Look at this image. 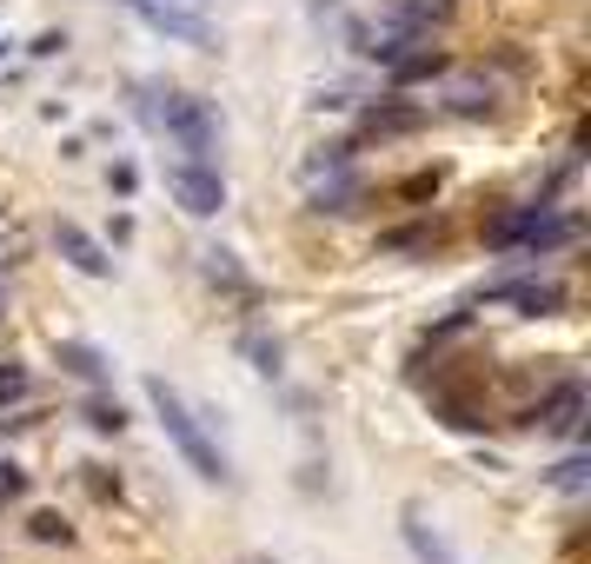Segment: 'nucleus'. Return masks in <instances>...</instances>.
<instances>
[{
    "mask_svg": "<svg viewBox=\"0 0 591 564\" xmlns=\"http://www.w3.org/2000/svg\"><path fill=\"white\" fill-rule=\"evenodd\" d=\"M146 406L160 412V432H166V445H173V452H180V459H186V465L206 479V485H233V465H226V452L213 445V432L200 425V412H193V406H186V399H180V392L160 379V372L146 379Z\"/></svg>",
    "mask_w": 591,
    "mask_h": 564,
    "instance_id": "nucleus-1",
    "label": "nucleus"
},
{
    "mask_svg": "<svg viewBox=\"0 0 591 564\" xmlns=\"http://www.w3.org/2000/svg\"><path fill=\"white\" fill-rule=\"evenodd\" d=\"M146 126H160L186 160H206V153L220 146V113H213V100L180 93V86H166L160 100H146Z\"/></svg>",
    "mask_w": 591,
    "mask_h": 564,
    "instance_id": "nucleus-2",
    "label": "nucleus"
},
{
    "mask_svg": "<svg viewBox=\"0 0 591 564\" xmlns=\"http://www.w3.org/2000/svg\"><path fill=\"white\" fill-rule=\"evenodd\" d=\"M486 239L506 246V253H559V246L579 239V213H559V206H512L506 219L486 226Z\"/></svg>",
    "mask_w": 591,
    "mask_h": 564,
    "instance_id": "nucleus-3",
    "label": "nucleus"
},
{
    "mask_svg": "<svg viewBox=\"0 0 591 564\" xmlns=\"http://www.w3.org/2000/svg\"><path fill=\"white\" fill-rule=\"evenodd\" d=\"M166 193H173V206H180L186 219H213V213H226V180H220V166H206V160H180V166H166Z\"/></svg>",
    "mask_w": 591,
    "mask_h": 564,
    "instance_id": "nucleus-4",
    "label": "nucleus"
},
{
    "mask_svg": "<svg viewBox=\"0 0 591 564\" xmlns=\"http://www.w3.org/2000/svg\"><path fill=\"white\" fill-rule=\"evenodd\" d=\"M459 20V0H386L379 7V27L399 33V40H432Z\"/></svg>",
    "mask_w": 591,
    "mask_h": 564,
    "instance_id": "nucleus-5",
    "label": "nucleus"
},
{
    "mask_svg": "<svg viewBox=\"0 0 591 564\" xmlns=\"http://www.w3.org/2000/svg\"><path fill=\"white\" fill-rule=\"evenodd\" d=\"M426 106L419 100H399V93H386V100H373V106H359V140H412V133H426Z\"/></svg>",
    "mask_w": 591,
    "mask_h": 564,
    "instance_id": "nucleus-6",
    "label": "nucleus"
},
{
    "mask_svg": "<svg viewBox=\"0 0 591 564\" xmlns=\"http://www.w3.org/2000/svg\"><path fill=\"white\" fill-rule=\"evenodd\" d=\"M519 425H539V432H552V439H572V432L585 425V379H559Z\"/></svg>",
    "mask_w": 591,
    "mask_h": 564,
    "instance_id": "nucleus-7",
    "label": "nucleus"
},
{
    "mask_svg": "<svg viewBox=\"0 0 591 564\" xmlns=\"http://www.w3.org/2000/svg\"><path fill=\"white\" fill-rule=\"evenodd\" d=\"M153 33H166V40H186V47H213V27H206V13L200 7H180V0H126Z\"/></svg>",
    "mask_w": 591,
    "mask_h": 564,
    "instance_id": "nucleus-8",
    "label": "nucleus"
},
{
    "mask_svg": "<svg viewBox=\"0 0 591 564\" xmlns=\"http://www.w3.org/2000/svg\"><path fill=\"white\" fill-rule=\"evenodd\" d=\"M53 246H60V259H67L73 273H86V279H113V259H106V246H100L86 226L53 219Z\"/></svg>",
    "mask_w": 591,
    "mask_h": 564,
    "instance_id": "nucleus-9",
    "label": "nucleus"
},
{
    "mask_svg": "<svg viewBox=\"0 0 591 564\" xmlns=\"http://www.w3.org/2000/svg\"><path fill=\"white\" fill-rule=\"evenodd\" d=\"M486 299L519 306L526 319H552V312H565V286H559V279H506V286H492Z\"/></svg>",
    "mask_w": 591,
    "mask_h": 564,
    "instance_id": "nucleus-10",
    "label": "nucleus"
},
{
    "mask_svg": "<svg viewBox=\"0 0 591 564\" xmlns=\"http://www.w3.org/2000/svg\"><path fill=\"white\" fill-rule=\"evenodd\" d=\"M399 539H406V552H412V564H466L452 545H446V532L419 512V505H406L399 512Z\"/></svg>",
    "mask_w": 591,
    "mask_h": 564,
    "instance_id": "nucleus-11",
    "label": "nucleus"
},
{
    "mask_svg": "<svg viewBox=\"0 0 591 564\" xmlns=\"http://www.w3.org/2000/svg\"><path fill=\"white\" fill-rule=\"evenodd\" d=\"M359 199H366V180H359L353 166L313 173V193H306V206H313V213H359Z\"/></svg>",
    "mask_w": 591,
    "mask_h": 564,
    "instance_id": "nucleus-12",
    "label": "nucleus"
},
{
    "mask_svg": "<svg viewBox=\"0 0 591 564\" xmlns=\"http://www.w3.org/2000/svg\"><path fill=\"white\" fill-rule=\"evenodd\" d=\"M446 113L486 120V113H499V86H492L486 73H452V80H446Z\"/></svg>",
    "mask_w": 591,
    "mask_h": 564,
    "instance_id": "nucleus-13",
    "label": "nucleus"
},
{
    "mask_svg": "<svg viewBox=\"0 0 591 564\" xmlns=\"http://www.w3.org/2000/svg\"><path fill=\"white\" fill-rule=\"evenodd\" d=\"M386 73H393V86H426V80H446V73H452V60H446L439 47H406Z\"/></svg>",
    "mask_w": 591,
    "mask_h": 564,
    "instance_id": "nucleus-14",
    "label": "nucleus"
},
{
    "mask_svg": "<svg viewBox=\"0 0 591 564\" xmlns=\"http://www.w3.org/2000/svg\"><path fill=\"white\" fill-rule=\"evenodd\" d=\"M53 359H60V372L86 379V386H106V379H113L106 352H100V346H86V339H60V346H53Z\"/></svg>",
    "mask_w": 591,
    "mask_h": 564,
    "instance_id": "nucleus-15",
    "label": "nucleus"
},
{
    "mask_svg": "<svg viewBox=\"0 0 591 564\" xmlns=\"http://www.w3.org/2000/svg\"><path fill=\"white\" fill-rule=\"evenodd\" d=\"M200 259H206V279H213L220 293H233V299H253V293H259V286L240 273V259H233L226 246H213V253H200Z\"/></svg>",
    "mask_w": 591,
    "mask_h": 564,
    "instance_id": "nucleus-16",
    "label": "nucleus"
},
{
    "mask_svg": "<svg viewBox=\"0 0 591 564\" xmlns=\"http://www.w3.org/2000/svg\"><path fill=\"white\" fill-rule=\"evenodd\" d=\"M240 352L253 359L259 379H279V372H286V346H279L273 332H240Z\"/></svg>",
    "mask_w": 591,
    "mask_h": 564,
    "instance_id": "nucleus-17",
    "label": "nucleus"
},
{
    "mask_svg": "<svg viewBox=\"0 0 591 564\" xmlns=\"http://www.w3.org/2000/svg\"><path fill=\"white\" fill-rule=\"evenodd\" d=\"M546 485H552V492H565V499H579V492L591 485V459H585V452H572L565 465H552V472H546Z\"/></svg>",
    "mask_w": 591,
    "mask_h": 564,
    "instance_id": "nucleus-18",
    "label": "nucleus"
},
{
    "mask_svg": "<svg viewBox=\"0 0 591 564\" xmlns=\"http://www.w3.org/2000/svg\"><path fill=\"white\" fill-rule=\"evenodd\" d=\"M86 425H93V432H126V406L106 399V392H93V399H86Z\"/></svg>",
    "mask_w": 591,
    "mask_h": 564,
    "instance_id": "nucleus-19",
    "label": "nucleus"
},
{
    "mask_svg": "<svg viewBox=\"0 0 591 564\" xmlns=\"http://www.w3.org/2000/svg\"><path fill=\"white\" fill-rule=\"evenodd\" d=\"M27 539H33V545H73V525H67L60 512H33V519H27Z\"/></svg>",
    "mask_w": 591,
    "mask_h": 564,
    "instance_id": "nucleus-20",
    "label": "nucleus"
},
{
    "mask_svg": "<svg viewBox=\"0 0 591 564\" xmlns=\"http://www.w3.org/2000/svg\"><path fill=\"white\" fill-rule=\"evenodd\" d=\"M27 392H33V386H27V372H20V366H0V406H20Z\"/></svg>",
    "mask_w": 591,
    "mask_h": 564,
    "instance_id": "nucleus-21",
    "label": "nucleus"
},
{
    "mask_svg": "<svg viewBox=\"0 0 591 564\" xmlns=\"http://www.w3.org/2000/svg\"><path fill=\"white\" fill-rule=\"evenodd\" d=\"M439 180H446L439 166H432V173H412V180L399 186V199H432V193H439Z\"/></svg>",
    "mask_w": 591,
    "mask_h": 564,
    "instance_id": "nucleus-22",
    "label": "nucleus"
},
{
    "mask_svg": "<svg viewBox=\"0 0 591 564\" xmlns=\"http://www.w3.org/2000/svg\"><path fill=\"white\" fill-rule=\"evenodd\" d=\"M379 246H386V253H412V246H426V226H399V233H386Z\"/></svg>",
    "mask_w": 591,
    "mask_h": 564,
    "instance_id": "nucleus-23",
    "label": "nucleus"
},
{
    "mask_svg": "<svg viewBox=\"0 0 591 564\" xmlns=\"http://www.w3.org/2000/svg\"><path fill=\"white\" fill-rule=\"evenodd\" d=\"M0 499H27V472L13 459H0Z\"/></svg>",
    "mask_w": 591,
    "mask_h": 564,
    "instance_id": "nucleus-24",
    "label": "nucleus"
},
{
    "mask_svg": "<svg viewBox=\"0 0 591 564\" xmlns=\"http://www.w3.org/2000/svg\"><path fill=\"white\" fill-rule=\"evenodd\" d=\"M60 47H67V33H60V27H47V33H40V40H33V47H27V53H33V60H53V53H60Z\"/></svg>",
    "mask_w": 591,
    "mask_h": 564,
    "instance_id": "nucleus-25",
    "label": "nucleus"
},
{
    "mask_svg": "<svg viewBox=\"0 0 591 564\" xmlns=\"http://www.w3.org/2000/svg\"><path fill=\"white\" fill-rule=\"evenodd\" d=\"M106 186H113V193H120V199H126V193H133V186H140V173H133V166H126V160H120V166H113V173H106Z\"/></svg>",
    "mask_w": 591,
    "mask_h": 564,
    "instance_id": "nucleus-26",
    "label": "nucleus"
},
{
    "mask_svg": "<svg viewBox=\"0 0 591 564\" xmlns=\"http://www.w3.org/2000/svg\"><path fill=\"white\" fill-rule=\"evenodd\" d=\"M240 564H279V558H259V552H253V558H240Z\"/></svg>",
    "mask_w": 591,
    "mask_h": 564,
    "instance_id": "nucleus-27",
    "label": "nucleus"
},
{
    "mask_svg": "<svg viewBox=\"0 0 591 564\" xmlns=\"http://www.w3.org/2000/svg\"><path fill=\"white\" fill-rule=\"evenodd\" d=\"M7 47H13V40H0V60H7Z\"/></svg>",
    "mask_w": 591,
    "mask_h": 564,
    "instance_id": "nucleus-28",
    "label": "nucleus"
},
{
    "mask_svg": "<svg viewBox=\"0 0 591 564\" xmlns=\"http://www.w3.org/2000/svg\"><path fill=\"white\" fill-rule=\"evenodd\" d=\"M180 7H200V0H180Z\"/></svg>",
    "mask_w": 591,
    "mask_h": 564,
    "instance_id": "nucleus-29",
    "label": "nucleus"
},
{
    "mask_svg": "<svg viewBox=\"0 0 591 564\" xmlns=\"http://www.w3.org/2000/svg\"><path fill=\"white\" fill-rule=\"evenodd\" d=\"M0 432H7V425H0Z\"/></svg>",
    "mask_w": 591,
    "mask_h": 564,
    "instance_id": "nucleus-30",
    "label": "nucleus"
}]
</instances>
